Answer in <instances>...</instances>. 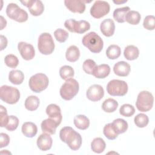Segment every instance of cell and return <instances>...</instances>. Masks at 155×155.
<instances>
[{
  "label": "cell",
  "instance_id": "cell-1",
  "mask_svg": "<svg viewBox=\"0 0 155 155\" xmlns=\"http://www.w3.org/2000/svg\"><path fill=\"white\" fill-rule=\"evenodd\" d=\"M59 137L61 140L67 143L73 151L79 150L81 147L82 140L81 134L70 127H64L61 128Z\"/></svg>",
  "mask_w": 155,
  "mask_h": 155
},
{
  "label": "cell",
  "instance_id": "cell-2",
  "mask_svg": "<svg viewBox=\"0 0 155 155\" xmlns=\"http://www.w3.org/2000/svg\"><path fill=\"white\" fill-rule=\"evenodd\" d=\"M82 42L85 47L93 53L101 52L104 47L102 39L94 31L86 34L83 37Z\"/></svg>",
  "mask_w": 155,
  "mask_h": 155
},
{
  "label": "cell",
  "instance_id": "cell-3",
  "mask_svg": "<svg viewBox=\"0 0 155 155\" xmlns=\"http://www.w3.org/2000/svg\"><path fill=\"white\" fill-rule=\"evenodd\" d=\"M79 85L78 82L73 79L70 78L65 81L60 88V95L65 101L72 99L78 93Z\"/></svg>",
  "mask_w": 155,
  "mask_h": 155
},
{
  "label": "cell",
  "instance_id": "cell-4",
  "mask_svg": "<svg viewBox=\"0 0 155 155\" xmlns=\"http://www.w3.org/2000/svg\"><path fill=\"white\" fill-rule=\"evenodd\" d=\"M38 48L41 53L48 55L54 49V43L51 35L49 33H43L38 38Z\"/></svg>",
  "mask_w": 155,
  "mask_h": 155
},
{
  "label": "cell",
  "instance_id": "cell-5",
  "mask_svg": "<svg viewBox=\"0 0 155 155\" xmlns=\"http://www.w3.org/2000/svg\"><path fill=\"white\" fill-rule=\"evenodd\" d=\"M48 83V78L45 74L36 73L30 78L28 85L31 91L40 93L47 88Z\"/></svg>",
  "mask_w": 155,
  "mask_h": 155
},
{
  "label": "cell",
  "instance_id": "cell-6",
  "mask_svg": "<svg viewBox=\"0 0 155 155\" xmlns=\"http://www.w3.org/2000/svg\"><path fill=\"white\" fill-rule=\"evenodd\" d=\"M1 99L8 104H15L20 98V92L16 88L8 85H2L0 89Z\"/></svg>",
  "mask_w": 155,
  "mask_h": 155
},
{
  "label": "cell",
  "instance_id": "cell-7",
  "mask_svg": "<svg viewBox=\"0 0 155 155\" xmlns=\"http://www.w3.org/2000/svg\"><path fill=\"white\" fill-rule=\"evenodd\" d=\"M153 103L154 97L153 94L148 91H142L137 96L136 106L139 111L146 112L152 108Z\"/></svg>",
  "mask_w": 155,
  "mask_h": 155
},
{
  "label": "cell",
  "instance_id": "cell-8",
  "mask_svg": "<svg viewBox=\"0 0 155 155\" xmlns=\"http://www.w3.org/2000/svg\"><path fill=\"white\" fill-rule=\"evenodd\" d=\"M128 85L124 81L113 79L107 85L108 93L113 96H124L128 91Z\"/></svg>",
  "mask_w": 155,
  "mask_h": 155
},
{
  "label": "cell",
  "instance_id": "cell-9",
  "mask_svg": "<svg viewBox=\"0 0 155 155\" xmlns=\"http://www.w3.org/2000/svg\"><path fill=\"white\" fill-rule=\"evenodd\" d=\"M6 13L8 18L18 22H24L28 19L27 12L21 8L15 3H10L6 8Z\"/></svg>",
  "mask_w": 155,
  "mask_h": 155
},
{
  "label": "cell",
  "instance_id": "cell-10",
  "mask_svg": "<svg viewBox=\"0 0 155 155\" xmlns=\"http://www.w3.org/2000/svg\"><path fill=\"white\" fill-rule=\"evenodd\" d=\"M110 4L105 1H96L90 8L91 15L99 19L107 15L110 12Z\"/></svg>",
  "mask_w": 155,
  "mask_h": 155
},
{
  "label": "cell",
  "instance_id": "cell-11",
  "mask_svg": "<svg viewBox=\"0 0 155 155\" xmlns=\"http://www.w3.org/2000/svg\"><path fill=\"white\" fill-rule=\"evenodd\" d=\"M21 2L28 8L30 13L33 16H39L44 10V4H42V1L39 0L21 1Z\"/></svg>",
  "mask_w": 155,
  "mask_h": 155
},
{
  "label": "cell",
  "instance_id": "cell-12",
  "mask_svg": "<svg viewBox=\"0 0 155 155\" xmlns=\"http://www.w3.org/2000/svg\"><path fill=\"white\" fill-rule=\"evenodd\" d=\"M18 48L21 56L24 60H31L35 56V48L30 44L25 42H20L18 44Z\"/></svg>",
  "mask_w": 155,
  "mask_h": 155
},
{
  "label": "cell",
  "instance_id": "cell-13",
  "mask_svg": "<svg viewBox=\"0 0 155 155\" xmlns=\"http://www.w3.org/2000/svg\"><path fill=\"white\" fill-rule=\"evenodd\" d=\"M86 96L89 100L93 102L99 101L104 96V88L100 85L94 84L88 88L86 93Z\"/></svg>",
  "mask_w": 155,
  "mask_h": 155
},
{
  "label": "cell",
  "instance_id": "cell-14",
  "mask_svg": "<svg viewBox=\"0 0 155 155\" xmlns=\"http://www.w3.org/2000/svg\"><path fill=\"white\" fill-rule=\"evenodd\" d=\"M36 143L39 150L43 151H46L51 148L53 140L50 134L43 133L38 137Z\"/></svg>",
  "mask_w": 155,
  "mask_h": 155
},
{
  "label": "cell",
  "instance_id": "cell-15",
  "mask_svg": "<svg viewBox=\"0 0 155 155\" xmlns=\"http://www.w3.org/2000/svg\"><path fill=\"white\" fill-rule=\"evenodd\" d=\"M64 4L73 13H82L85 10L84 1L81 0H65L64 1Z\"/></svg>",
  "mask_w": 155,
  "mask_h": 155
},
{
  "label": "cell",
  "instance_id": "cell-16",
  "mask_svg": "<svg viewBox=\"0 0 155 155\" xmlns=\"http://www.w3.org/2000/svg\"><path fill=\"white\" fill-rule=\"evenodd\" d=\"M60 124L53 118H48L44 120L41 124V130L43 133H46L50 134H54L56 130Z\"/></svg>",
  "mask_w": 155,
  "mask_h": 155
},
{
  "label": "cell",
  "instance_id": "cell-17",
  "mask_svg": "<svg viewBox=\"0 0 155 155\" xmlns=\"http://www.w3.org/2000/svg\"><path fill=\"white\" fill-rule=\"evenodd\" d=\"M130 65L125 61L117 62L113 67V71L114 74L119 76H127L130 74Z\"/></svg>",
  "mask_w": 155,
  "mask_h": 155
},
{
  "label": "cell",
  "instance_id": "cell-18",
  "mask_svg": "<svg viewBox=\"0 0 155 155\" xmlns=\"http://www.w3.org/2000/svg\"><path fill=\"white\" fill-rule=\"evenodd\" d=\"M100 29L104 36L107 37L113 36L115 31V24L113 20L110 18L104 20L101 24Z\"/></svg>",
  "mask_w": 155,
  "mask_h": 155
},
{
  "label": "cell",
  "instance_id": "cell-19",
  "mask_svg": "<svg viewBox=\"0 0 155 155\" xmlns=\"http://www.w3.org/2000/svg\"><path fill=\"white\" fill-rule=\"evenodd\" d=\"M46 113L49 117L57 120L59 124L61 123L62 116L60 107L54 104L48 105L46 108Z\"/></svg>",
  "mask_w": 155,
  "mask_h": 155
},
{
  "label": "cell",
  "instance_id": "cell-20",
  "mask_svg": "<svg viewBox=\"0 0 155 155\" xmlns=\"http://www.w3.org/2000/svg\"><path fill=\"white\" fill-rule=\"evenodd\" d=\"M21 130L25 136L33 137L37 134L38 128L35 124L31 122H26L22 124Z\"/></svg>",
  "mask_w": 155,
  "mask_h": 155
},
{
  "label": "cell",
  "instance_id": "cell-21",
  "mask_svg": "<svg viewBox=\"0 0 155 155\" xmlns=\"http://www.w3.org/2000/svg\"><path fill=\"white\" fill-rule=\"evenodd\" d=\"M110 73V67L108 64H103L97 65L92 75L98 79H104L108 76Z\"/></svg>",
  "mask_w": 155,
  "mask_h": 155
},
{
  "label": "cell",
  "instance_id": "cell-22",
  "mask_svg": "<svg viewBox=\"0 0 155 155\" xmlns=\"http://www.w3.org/2000/svg\"><path fill=\"white\" fill-rule=\"evenodd\" d=\"M111 125L114 131L117 134L126 132L128 127L127 122L120 118L114 119L111 123Z\"/></svg>",
  "mask_w": 155,
  "mask_h": 155
},
{
  "label": "cell",
  "instance_id": "cell-23",
  "mask_svg": "<svg viewBox=\"0 0 155 155\" xmlns=\"http://www.w3.org/2000/svg\"><path fill=\"white\" fill-rule=\"evenodd\" d=\"M73 122L76 128L81 130L87 129L90 125V120L85 115L79 114L74 117Z\"/></svg>",
  "mask_w": 155,
  "mask_h": 155
},
{
  "label": "cell",
  "instance_id": "cell-24",
  "mask_svg": "<svg viewBox=\"0 0 155 155\" xmlns=\"http://www.w3.org/2000/svg\"><path fill=\"white\" fill-rule=\"evenodd\" d=\"M124 55L125 59L127 60L133 61L139 57V50L137 47L133 45H130L125 48Z\"/></svg>",
  "mask_w": 155,
  "mask_h": 155
},
{
  "label": "cell",
  "instance_id": "cell-25",
  "mask_svg": "<svg viewBox=\"0 0 155 155\" xmlns=\"http://www.w3.org/2000/svg\"><path fill=\"white\" fill-rule=\"evenodd\" d=\"M80 56V51L78 47L75 45L70 46L66 51L65 58L66 59L71 62H76L78 60Z\"/></svg>",
  "mask_w": 155,
  "mask_h": 155
},
{
  "label": "cell",
  "instance_id": "cell-26",
  "mask_svg": "<svg viewBox=\"0 0 155 155\" xmlns=\"http://www.w3.org/2000/svg\"><path fill=\"white\" fill-rule=\"evenodd\" d=\"M24 79V73L19 70H12L8 74V79L11 83L15 85H20Z\"/></svg>",
  "mask_w": 155,
  "mask_h": 155
},
{
  "label": "cell",
  "instance_id": "cell-27",
  "mask_svg": "<svg viewBox=\"0 0 155 155\" xmlns=\"http://www.w3.org/2000/svg\"><path fill=\"white\" fill-rule=\"evenodd\" d=\"M130 10V8L128 6L115 9L113 12V18L119 23L124 22L125 21V17Z\"/></svg>",
  "mask_w": 155,
  "mask_h": 155
},
{
  "label": "cell",
  "instance_id": "cell-28",
  "mask_svg": "<svg viewBox=\"0 0 155 155\" xmlns=\"http://www.w3.org/2000/svg\"><path fill=\"white\" fill-rule=\"evenodd\" d=\"M106 147V144L103 139L101 137L94 138L91 143V148L92 151L96 153H102Z\"/></svg>",
  "mask_w": 155,
  "mask_h": 155
},
{
  "label": "cell",
  "instance_id": "cell-29",
  "mask_svg": "<svg viewBox=\"0 0 155 155\" xmlns=\"http://www.w3.org/2000/svg\"><path fill=\"white\" fill-rule=\"evenodd\" d=\"M25 107L29 111H35L39 105V99L36 96H30L25 101Z\"/></svg>",
  "mask_w": 155,
  "mask_h": 155
},
{
  "label": "cell",
  "instance_id": "cell-30",
  "mask_svg": "<svg viewBox=\"0 0 155 155\" xmlns=\"http://www.w3.org/2000/svg\"><path fill=\"white\" fill-rule=\"evenodd\" d=\"M118 107V102L113 98L105 99L102 105V110L107 113H112L116 110Z\"/></svg>",
  "mask_w": 155,
  "mask_h": 155
},
{
  "label": "cell",
  "instance_id": "cell-31",
  "mask_svg": "<svg viewBox=\"0 0 155 155\" xmlns=\"http://www.w3.org/2000/svg\"><path fill=\"white\" fill-rule=\"evenodd\" d=\"M121 54V49L119 46L113 44L110 45L106 50V55L110 59H117Z\"/></svg>",
  "mask_w": 155,
  "mask_h": 155
},
{
  "label": "cell",
  "instance_id": "cell-32",
  "mask_svg": "<svg viewBox=\"0 0 155 155\" xmlns=\"http://www.w3.org/2000/svg\"><path fill=\"white\" fill-rule=\"evenodd\" d=\"M140 15L137 11L130 10L125 17V21L131 25H137L140 21Z\"/></svg>",
  "mask_w": 155,
  "mask_h": 155
},
{
  "label": "cell",
  "instance_id": "cell-33",
  "mask_svg": "<svg viewBox=\"0 0 155 155\" xmlns=\"http://www.w3.org/2000/svg\"><path fill=\"white\" fill-rule=\"evenodd\" d=\"M74 70L71 66L64 65L61 67L59 69L60 77L64 80L66 81L68 79L73 78L74 76Z\"/></svg>",
  "mask_w": 155,
  "mask_h": 155
},
{
  "label": "cell",
  "instance_id": "cell-34",
  "mask_svg": "<svg viewBox=\"0 0 155 155\" xmlns=\"http://www.w3.org/2000/svg\"><path fill=\"white\" fill-rule=\"evenodd\" d=\"M90 28V24L88 22L85 20L76 21L74 27V33L82 34L88 31Z\"/></svg>",
  "mask_w": 155,
  "mask_h": 155
},
{
  "label": "cell",
  "instance_id": "cell-35",
  "mask_svg": "<svg viewBox=\"0 0 155 155\" xmlns=\"http://www.w3.org/2000/svg\"><path fill=\"white\" fill-rule=\"evenodd\" d=\"M134 122L137 127L143 128L148 125L149 122V118L147 115L143 113H139L134 117Z\"/></svg>",
  "mask_w": 155,
  "mask_h": 155
},
{
  "label": "cell",
  "instance_id": "cell-36",
  "mask_svg": "<svg viewBox=\"0 0 155 155\" xmlns=\"http://www.w3.org/2000/svg\"><path fill=\"white\" fill-rule=\"evenodd\" d=\"M135 113L134 107L130 104H125L122 105L119 109V113L124 117H131Z\"/></svg>",
  "mask_w": 155,
  "mask_h": 155
},
{
  "label": "cell",
  "instance_id": "cell-37",
  "mask_svg": "<svg viewBox=\"0 0 155 155\" xmlns=\"http://www.w3.org/2000/svg\"><path fill=\"white\" fill-rule=\"evenodd\" d=\"M103 133L104 136L109 140H114L118 136V134H116L114 131L111 125V123H108L104 126Z\"/></svg>",
  "mask_w": 155,
  "mask_h": 155
},
{
  "label": "cell",
  "instance_id": "cell-38",
  "mask_svg": "<svg viewBox=\"0 0 155 155\" xmlns=\"http://www.w3.org/2000/svg\"><path fill=\"white\" fill-rule=\"evenodd\" d=\"M4 62L7 67L12 68H15L18 65L19 60L15 55L9 54L5 56L4 58Z\"/></svg>",
  "mask_w": 155,
  "mask_h": 155
},
{
  "label": "cell",
  "instance_id": "cell-39",
  "mask_svg": "<svg viewBox=\"0 0 155 155\" xmlns=\"http://www.w3.org/2000/svg\"><path fill=\"white\" fill-rule=\"evenodd\" d=\"M97 65L96 64V62L90 59H87L85 60L84 63H83V65H82V68L84 71L89 74H93L94 70L95 69V68L96 67Z\"/></svg>",
  "mask_w": 155,
  "mask_h": 155
},
{
  "label": "cell",
  "instance_id": "cell-40",
  "mask_svg": "<svg viewBox=\"0 0 155 155\" xmlns=\"http://www.w3.org/2000/svg\"><path fill=\"white\" fill-rule=\"evenodd\" d=\"M54 36L57 41L59 42H64L68 37V33L62 28H58L54 32Z\"/></svg>",
  "mask_w": 155,
  "mask_h": 155
},
{
  "label": "cell",
  "instance_id": "cell-41",
  "mask_svg": "<svg viewBox=\"0 0 155 155\" xmlns=\"http://www.w3.org/2000/svg\"><path fill=\"white\" fill-rule=\"evenodd\" d=\"M19 125V119L18 118L13 115L9 116L8 123L5 127L7 130L10 131H15L18 127Z\"/></svg>",
  "mask_w": 155,
  "mask_h": 155
},
{
  "label": "cell",
  "instance_id": "cell-42",
  "mask_svg": "<svg viewBox=\"0 0 155 155\" xmlns=\"http://www.w3.org/2000/svg\"><path fill=\"white\" fill-rule=\"evenodd\" d=\"M143 27L148 30H153L155 28V18L153 15L147 16L143 22Z\"/></svg>",
  "mask_w": 155,
  "mask_h": 155
},
{
  "label": "cell",
  "instance_id": "cell-43",
  "mask_svg": "<svg viewBox=\"0 0 155 155\" xmlns=\"http://www.w3.org/2000/svg\"><path fill=\"white\" fill-rule=\"evenodd\" d=\"M9 116L7 115V110L2 105H0V119H1V127H5L8 121Z\"/></svg>",
  "mask_w": 155,
  "mask_h": 155
},
{
  "label": "cell",
  "instance_id": "cell-44",
  "mask_svg": "<svg viewBox=\"0 0 155 155\" xmlns=\"http://www.w3.org/2000/svg\"><path fill=\"white\" fill-rule=\"evenodd\" d=\"M0 147L2 148L3 147H7L10 143V137L8 135L4 133H1L0 134Z\"/></svg>",
  "mask_w": 155,
  "mask_h": 155
},
{
  "label": "cell",
  "instance_id": "cell-45",
  "mask_svg": "<svg viewBox=\"0 0 155 155\" xmlns=\"http://www.w3.org/2000/svg\"><path fill=\"white\" fill-rule=\"evenodd\" d=\"M76 21L74 19H69L65 21L64 26L65 27L68 29L70 32L74 33V27L76 24Z\"/></svg>",
  "mask_w": 155,
  "mask_h": 155
},
{
  "label": "cell",
  "instance_id": "cell-46",
  "mask_svg": "<svg viewBox=\"0 0 155 155\" xmlns=\"http://www.w3.org/2000/svg\"><path fill=\"white\" fill-rule=\"evenodd\" d=\"M1 39V50H3L4 48H6L7 45V38L3 35L0 36Z\"/></svg>",
  "mask_w": 155,
  "mask_h": 155
},
{
  "label": "cell",
  "instance_id": "cell-47",
  "mask_svg": "<svg viewBox=\"0 0 155 155\" xmlns=\"http://www.w3.org/2000/svg\"><path fill=\"white\" fill-rule=\"evenodd\" d=\"M1 18V30H2L7 25V21L4 18V17L2 16H0Z\"/></svg>",
  "mask_w": 155,
  "mask_h": 155
},
{
  "label": "cell",
  "instance_id": "cell-48",
  "mask_svg": "<svg viewBox=\"0 0 155 155\" xmlns=\"http://www.w3.org/2000/svg\"><path fill=\"white\" fill-rule=\"evenodd\" d=\"M127 2V1L126 0V1H113V2L114 3V4H124V3H125V2Z\"/></svg>",
  "mask_w": 155,
  "mask_h": 155
}]
</instances>
